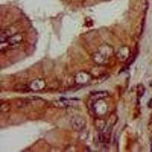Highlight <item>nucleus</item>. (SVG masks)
I'll return each instance as SVG.
<instances>
[{
  "mask_svg": "<svg viewBox=\"0 0 152 152\" xmlns=\"http://www.w3.org/2000/svg\"><path fill=\"white\" fill-rule=\"evenodd\" d=\"M148 106L150 108H152V99H151V100H149L148 104Z\"/></svg>",
  "mask_w": 152,
  "mask_h": 152,
  "instance_id": "5",
  "label": "nucleus"
},
{
  "mask_svg": "<svg viewBox=\"0 0 152 152\" xmlns=\"http://www.w3.org/2000/svg\"><path fill=\"white\" fill-rule=\"evenodd\" d=\"M145 89L142 85H138V97H142L145 94Z\"/></svg>",
  "mask_w": 152,
  "mask_h": 152,
  "instance_id": "4",
  "label": "nucleus"
},
{
  "mask_svg": "<svg viewBox=\"0 0 152 152\" xmlns=\"http://www.w3.org/2000/svg\"><path fill=\"white\" fill-rule=\"evenodd\" d=\"M85 123H85V119L79 116H74V117L72 119L71 121L72 126L75 129L77 130V131H78V130L80 131V130H81L82 129L85 128Z\"/></svg>",
  "mask_w": 152,
  "mask_h": 152,
  "instance_id": "1",
  "label": "nucleus"
},
{
  "mask_svg": "<svg viewBox=\"0 0 152 152\" xmlns=\"http://www.w3.org/2000/svg\"><path fill=\"white\" fill-rule=\"evenodd\" d=\"M151 151H152V142H151Z\"/></svg>",
  "mask_w": 152,
  "mask_h": 152,
  "instance_id": "6",
  "label": "nucleus"
},
{
  "mask_svg": "<svg viewBox=\"0 0 152 152\" xmlns=\"http://www.w3.org/2000/svg\"><path fill=\"white\" fill-rule=\"evenodd\" d=\"M91 80V75L88 73L82 72L78 73L75 76V82L79 85H84L87 84L88 81Z\"/></svg>",
  "mask_w": 152,
  "mask_h": 152,
  "instance_id": "2",
  "label": "nucleus"
},
{
  "mask_svg": "<svg viewBox=\"0 0 152 152\" xmlns=\"http://www.w3.org/2000/svg\"><path fill=\"white\" fill-rule=\"evenodd\" d=\"M45 82L43 80H35L32 81V83L30 85L29 90L34 91H38L45 88Z\"/></svg>",
  "mask_w": 152,
  "mask_h": 152,
  "instance_id": "3",
  "label": "nucleus"
}]
</instances>
